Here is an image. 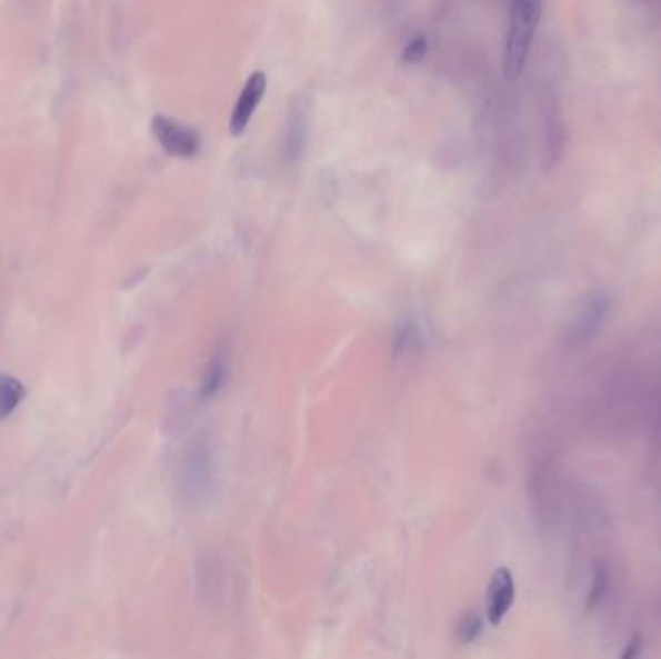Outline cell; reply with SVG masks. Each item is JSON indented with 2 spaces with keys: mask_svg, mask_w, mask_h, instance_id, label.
I'll list each match as a JSON object with an SVG mask.
<instances>
[{
  "mask_svg": "<svg viewBox=\"0 0 661 659\" xmlns=\"http://www.w3.org/2000/svg\"><path fill=\"white\" fill-rule=\"evenodd\" d=\"M542 14L543 0H513L503 49V72L507 80H519L524 72Z\"/></svg>",
  "mask_w": 661,
  "mask_h": 659,
  "instance_id": "6da1fadb",
  "label": "cell"
},
{
  "mask_svg": "<svg viewBox=\"0 0 661 659\" xmlns=\"http://www.w3.org/2000/svg\"><path fill=\"white\" fill-rule=\"evenodd\" d=\"M151 132L159 141V146L171 157L192 159L201 151L200 132L167 114H156L151 119Z\"/></svg>",
  "mask_w": 661,
  "mask_h": 659,
  "instance_id": "7a4b0ae2",
  "label": "cell"
},
{
  "mask_svg": "<svg viewBox=\"0 0 661 659\" xmlns=\"http://www.w3.org/2000/svg\"><path fill=\"white\" fill-rule=\"evenodd\" d=\"M266 89H268V76L263 72H253L246 80L244 88L240 91L231 114V133L234 138L246 132L253 112L258 111L261 99L266 96Z\"/></svg>",
  "mask_w": 661,
  "mask_h": 659,
  "instance_id": "3957f363",
  "label": "cell"
},
{
  "mask_svg": "<svg viewBox=\"0 0 661 659\" xmlns=\"http://www.w3.org/2000/svg\"><path fill=\"white\" fill-rule=\"evenodd\" d=\"M308 132H310L308 107L302 101H298L290 109L287 127H284L283 159L289 167H297L302 156H304Z\"/></svg>",
  "mask_w": 661,
  "mask_h": 659,
  "instance_id": "277c9868",
  "label": "cell"
},
{
  "mask_svg": "<svg viewBox=\"0 0 661 659\" xmlns=\"http://www.w3.org/2000/svg\"><path fill=\"white\" fill-rule=\"evenodd\" d=\"M514 580L511 571L499 569L491 578L490 590H488V617L493 625L505 619L509 609L513 608Z\"/></svg>",
  "mask_w": 661,
  "mask_h": 659,
  "instance_id": "5b68a950",
  "label": "cell"
},
{
  "mask_svg": "<svg viewBox=\"0 0 661 659\" xmlns=\"http://www.w3.org/2000/svg\"><path fill=\"white\" fill-rule=\"evenodd\" d=\"M26 399V387L20 379L2 373L0 376V422L14 415Z\"/></svg>",
  "mask_w": 661,
  "mask_h": 659,
  "instance_id": "8992f818",
  "label": "cell"
},
{
  "mask_svg": "<svg viewBox=\"0 0 661 659\" xmlns=\"http://www.w3.org/2000/svg\"><path fill=\"white\" fill-rule=\"evenodd\" d=\"M610 308V300L600 294V297H595L594 300H590L588 302L587 308L582 310L580 313L579 319V335H590L592 331L598 329V326L602 323L603 318H605V311Z\"/></svg>",
  "mask_w": 661,
  "mask_h": 659,
  "instance_id": "52a82bcc",
  "label": "cell"
},
{
  "mask_svg": "<svg viewBox=\"0 0 661 659\" xmlns=\"http://www.w3.org/2000/svg\"><path fill=\"white\" fill-rule=\"evenodd\" d=\"M610 565L605 563V561H595L594 575H592V588H590V593H588L587 611H594L602 603L605 592L610 588Z\"/></svg>",
  "mask_w": 661,
  "mask_h": 659,
  "instance_id": "ba28073f",
  "label": "cell"
},
{
  "mask_svg": "<svg viewBox=\"0 0 661 659\" xmlns=\"http://www.w3.org/2000/svg\"><path fill=\"white\" fill-rule=\"evenodd\" d=\"M428 51H430V39L425 38L424 33H420V36H414L409 43L404 44L401 60L404 64H420L425 59Z\"/></svg>",
  "mask_w": 661,
  "mask_h": 659,
  "instance_id": "9c48e42d",
  "label": "cell"
},
{
  "mask_svg": "<svg viewBox=\"0 0 661 659\" xmlns=\"http://www.w3.org/2000/svg\"><path fill=\"white\" fill-rule=\"evenodd\" d=\"M480 629H482L480 617L469 613V616L464 617V621L461 622L462 640L469 642V640H472L480 632Z\"/></svg>",
  "mask_w": 661,
  "mask_h": 659,
  "instance_id": "30bf717a",
  "label": "cell"
},
{
  "mask_svg": "<svg viewBox=\"0 0 661 659\" xmlns=\"http://www.w3.org/2000/svg\"><path fill=\"white\" fill-rule=\"evenodd\" d=\"M640 646H642V637H640V635H632L631 640H629V645H627V648H624V652L621 653V658H637L640 652Z\"/></svg>",
  "mask_w": 661,
  "mask_h": 659,
  "instance_id": "8fae6325",
  "label": "cell"
}]
</instances>
